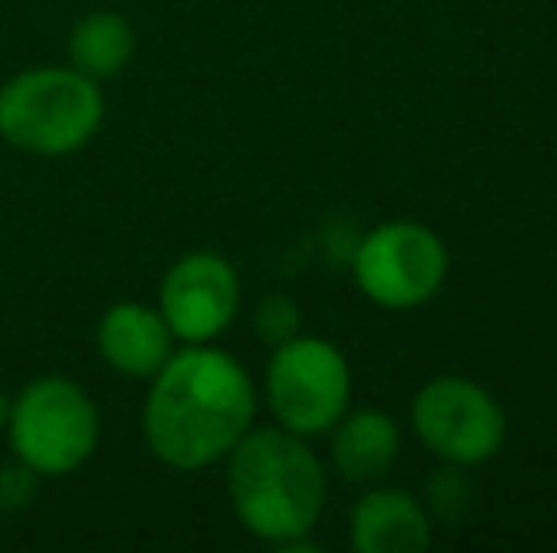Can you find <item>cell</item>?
Masks as SVG:
<instances>
[{
    "mask_svg": "<svg viewBox=\"0 0 557 553\" xmlns=\"http://www.w3.org/2000/svg\"><path fill=\"white\" fill-rule=\"evenodd\" d=\"M140 428L163 466L178 474L209 470L247 436L255 420V384L247 368L209 341L171 353L148 379Z\"/></svg>",
    "mask_w": 557,
    "mask_h": 553,
    "instance_id": "obj_1",
    "label": "cell"
},
{
    "mask_svg": "<svg viewBox=\"0 0 557 553\" xmlns=\"http://www.w3.org/2000/svg\"><path fill=\"white\" fill-rule=\"evenodd\" d=\"M232 512L255 539L300 550L326 504V474L304 436L288 428H247L227 451Z\"/></svg>",
    "mask_w": 557,
    "mask_h": 553,
    "instance_id": "obj_2",
    "label": "cell"
},
{
    "mask_svg": "<svg viewBox=\"0 0 557 553\" xmlns=\"http://www.w3.org/2000/svg\"><path fill=\"white\" fill-rule=\"evenodd\" d=\"M103 126V91L81 68H27L0 88V140L30 155L81 152Z\"/></svg>",
    "mask_w": 557,
    "mask_h": 553,
    "instance_id": "obj_3",
    "label": "cell"
},
{
    "mask_svg": "<svg viewBox=\"0 0 557 553\" xmlns=\"http://www.w3.org/2000/svg\"><path fill=\"white\" fill-rule=\"evenodd\" d=\"M12 451L38 478L73 474L99 448V410L81 384L65 376H42L27 384L8 410Z\"/></svg>",
    "mask_w": 557,
    "mask_h": 553,
    "instance_id": "obj_4",
    "label": "cell"
},
{
    "mask_svg": "<svg viewBox=\"0 0 557 553\" xmlns=\"http://www.w3.org/2000/svg\"><path fill=\"white\" fill-rule=\"evenodd\" d=\"M349 364L331 341L296 334L273 345L270 368H265V402L281 428L304 440L331 432L337 417L349 410Z\"/></svg>",
    "mask_w": 557,
    "mask_h": 553,
    "instance_id": "obj_5",
    "label": "cell"
},
{
    "mask_svg": "<svg viewBox=\"0 0 557 553\" xmlns=\"http://www.w3.org/2000/svg\"><path fill=\"white\" fill-rule=\"evenodd\" d=\"M352 277L372 303L391 311L418 307L441 292L447 277L444 239L413 221L380 224L360 239L352 254Z\"/></svg>",
    "mask_w": 557,
    "mask_h": 553,
    "instance_id": "obj_6",
    "label": "cell"
},
{
    "mask_svg": "<svg viewBox=\"0 0 557 553\" xmlns=\"http://www.w3.org/2000/svg\"><path fill=\"white\" fill-rule=\"evenodd\" d=\"M413 428L444 463L478 466L505 443V414L485 387L462 376H441L413 399Z\"/></svg>",
    "mask_w": 557,
    "mask_h": 553,
    "instance_id": "obj_7",
    "label": "cell"
},
{
    "mask_svg": "<svg viewBox=\"0 0 557 553\" xmlns=\"http://www.w3.org/2000/svg\"><path fill=\"white\" fill-rule=\"evenodd\" d=\"M160 315L175 341L201 345L221 338L239 315V274L216 251L183 254L160 285Z\"/></svg>",
    "mask_w": 557,
    "mask_h": 553,
    "instance_id": "obj_8",
    "label": "cell"
},
{
    "mask_svg": "<svg viewBox=\"0 0 557 553\" xmlns=\"http://www.w3.org/2000/svg\"><path fill=\"white\" fill-rule=\"evenodd\" d=\"M96 345L117 376L152 379L168 364V356L175 353V334H171L168 318L160 315V307L122 300L103 311Z\"/></svg>",
    "mask_w": 557,
    "mask_h": 553,
    "instance_id": "obj_9",
    "label": "cell"
},
{
    "mask_svg": "<svg viewBox=\"0 0 557 553\" xmlns=\"http://www.w3.org/2000/svg\"><path fill=\"white\" fill-rule=\"evenodd\" d=\"M349 542L357 553H425L433 527L406 489H372L352 508Z\"/></svg>",
    "mask_w": 557,
    "mask_h": 553,
    "instance_id": "obj_10",
    "label": "cell"
},
{
    "mask_svg": "<svg viewBox=\"0 0 557 553\" xmlns=\"http://www.w3.org/2000/svg\"><path fill=\"white\" fill-rule=\"evenodd\" d=\"M398 455V425L380 410L342 414L334 425L331 458L337 474L349 481H372L391 470Z\"/></svg>",
    "mask_w": 557,
    "mask_h": 553,
    "instance_id": "obj_11",
    "label": "cell"
},
{
    "mask_svg": "<svg viewBox=\"0 0 557 553\" xmlns=\"http://www.w3.org/2000/svg\"><path fill=\"white\" fill-rule=\"evenodd\" d=\"M133 27L117 12H88L69 35V58L91 80H111L133 61Z\"/></svg>",
    "mask_w": 557,
    "mask_h": 553,
    "instance_id": "obj_12",
    "label": "cell"
},
{
    "mask_svg": "<svg viewBox=\"0 0 557 553\" xmlns=\"http://www.w3.org/2000/svg\"><path fill=\"white\" fill-rule=\"evenodd\" d=\"M255 334L265 345H281V341L300 334V307L288 296H265L255 307Z\"/></svg>",
    "mask_w": 557,
    "mask_h": 553,
    "instance_id": "obj_13",
    "label": "cell"
},
{
    "mask_svg": "<svg viewBox=\"0 0 557 553\" xmlns=\"http://www.w3.org/2000/svg\"><path fill=\"white\" fill-rule=\"evenodd\" d=\"M35 470H27V466H12V470L0 474V504L4 508H20V504L30 501V493H35Z\"/></svg>",
    "mask_w": 557,
    "mask_h": 553,
    "instance_id": "obj_14",
    "label": "cell"
},
{
    "mask_svg": "<svg viewBox=\"0 0 557 553\" xmlns=\"http://www.w3.org/2000/svg\"><path fill=\"white\" fill-rule=\"evenodd\" d=\"M8 410H12V399H4V394H0V428H4V420H8Z\"/></svg>",
    "mask_w": 557,
    "mask_h": 553,
    "instance_id": "obj_15",
    "label": "cell"
}]
</instances>
